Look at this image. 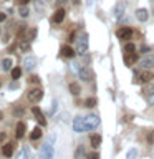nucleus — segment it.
Wrapping results in <instances>:
<instances>
[{"label": "nucleus", "instance_id": "1", "mask_svg": "<svg viewBox=\"0 0 154 159\" xmlns=\"http://www.w3.org/2000/svg\"><path fill=\"white\" fill-rule=\"evenodd\" d=\"M75 42H76V53L78 55H84L88 52V35L86 33L79 35Z\"/></svg>", "mask_w": 154, "mask_h": 159}, {"label": "nucleus", "instance_id": "23", "mask_svg": "<svg viewBox=\"0 0 154 159\" xmlns=\"http://www.w3.org/2000/svg\"><path fill=\"white\" fill-rule=\"evenodd\" d=\"M22 71H23V68H20V66L12 68V80H18L22 76Z\"/></svg>", "mask_w": 154, "mask_h": 159}, {"label": "nucleus", "instance_id": "3", "mask_svg": "<svg viewBox=\"0 0 154 159\" xmlns=\"http://www.w3.org/2000/svg\"><path fill=\"white\" fill-rule=\"evenodd\" d=\"M27 98H28L30 103H38L40 99L43 98V89L42 88H32L27 93Z\"/></svg>", "mask_w": 154, "mask_h": 159}, {"label": "nucleus", "instance_id": "7", "mask_svg": "<svg viewBox=\"0 0 154 159\" xmlns=\"http://www.w3.org/2000/svg\"><path fill=\"white\" fill-rule=\"evenodd\" d=\"M84 121H86L88 131H91V129H96V128L99 126V116H98V114H88V116L84 118Z\"/></svg>", "mask_w": 154, "mask_h": 159}, {"label": "nucleus", "instance_id": "25", "mask_svg": "<svg viewBox=\"0 0 154 159\" xmlns=\"http://www.w3.org/2000/svg\"><path fill=\"white\" fill-rule=\"evenodd\" d=\"M124 53H136V45L134 43H126L124 45Z\"/></svg>", "mask_w": 154, "mask_h": 159}, {"label": "nucleus", "instance_id": "19", "mask_svg": "<svg viewBox=\"0 0 154 159\" xmlns=\"http://www.w3.org/2000/svg\"><path fill=\"white\" fill-rule=\"evenodd\" d=\"M124 8H126V5H124L123 2H119L116 7H114V17H116V18H121V15L124 13Z\"/></svg>", "mask_w": 154, "mask_h": 159}, {"label": "nucleus", "instance_id": "27", "mask_svg": "<svg viewBox=\"0 0 154 159\" xmlns=\"http://www.w3.org/2000/svg\"><path fill=\"white\" fill-rule=\"evenodd\" d=\"M23 113H25L23 106H15V108H13V116L20 118V116H23Z\"/></svg>", "mask_w": 154, "mask_h": 159}, {"label": "nucleus", "instance_id": "15", "mask_svg": "<svg viewBox=\"0 0 154 159\" xmlns=\"http://www.w3.org/2000/svg\"><path fill=\"white\" fill-rule=\"evenodd\" d=\"M25 131H27V126H25V123H23V121L17 123V128H15V138H17V139H22L23 134H25Z\"/></svg>", "mask_w": 154, "mask_h": 159}, {"label": "nucleus", "instance_id": "34", "mask_svg": "<svg viewBox=\"0 0 154 159\" xmlns=\"http://www.w3.org/2000/svg\"><path fill=\"white\" fill-rule=\"evenodd\" d=\"M35 37H37V30L33 28L32 32L28 33V38H27V40H30V42H33V40H35Z\"/></svg>", "mask_w": 154, "mask_h": 159}, {"label": "nucleus", "instance_id": "18", "mask_svg": "<svg viewBox=\"0 0 154 159\" xmlns=\"http://www.w3.org/2000/svg\"><path fill=\"white\" fill-rule=\"evenodd\" d=\"M136 18L139 20V22H146V20L149 18V12L146 8H138L136 10Z\"/></svg>", "mask_w": 154, "mask_h": 159}, {"label": "nucleus", "instance_id": "38", "mask_svg": "<svg viewBox=\"0 0 154 159\" xmlns=\"http://www.w3.org/2000/svg\"><path fill=\"white\" fill-rule=\"evenodd\" d=\"M7 138V133H3V131H0V143L3 141V139Z\"/></svg>", "mask_w": 154, "mask_h": 159}, {"label": "nucleus", "instance_id": "24", "mask_svg": "<svg viewBox=\"0 0 154 159\" xmlns=\"http://www.w3.org/2000/svg\"><path fill=\"white\" fill-rule=\"evenodd\" d=\"M18 13H20V17L22 18H27L28 15H30V10L27 5H20V10H18Z\"/></svg>", "mask_w": 154, "mask_h": 159}, {"label": "nucleus", "instance_id": "12", "mask_svg": "<svg viewBox=\"0 0 154 159\" xmlns=\"http://www.w3.org/2000/svg\"><path fill=\"white\" fill-rule=\"evenodd\" d=\"M32 113H33V116L37 118V121H38L40 126H47V119H45L42 109H40L38 106H33V108H32Z\"/></svg>", "mask_w": 154, "mask_h": 159}, {"label": "nucleus", "instance_id": "6", "mask_svg": "<svg viewBox=\"0 0 154 159\" xmlns=\"http://www.w3.org/2000/svg\"><path fill=\"white\" fill-rule=\"evenodd\" d=\"M73 129H75L76 133H84V131H88L84 118H81V116H76V118H75V119H73Z\"/></svg>", "mask_w": 154, "mask_h": 159}, {"label": "nucleus", "instance_id": "42", "mask_svg": "<svg viewBox=\"0 0 154 159\" xmlns=\"http://www.w3.org/2000/svg\"><path fill=\"white\" fill-rule=\"evenodd\" d=\"M2 119H3V113L0 111V121H2Z\"/></svg>", "mask_w": 154, "mask_h": 159}, {"label": "nucleus", "instance_id": "43", "mask_svg": "<svg viewBox=\"0 0 154 159\" xmlns=\"http://www.w3.org/2000/svg\"><path fill=\"white\" fill-rule=\"evenodd\" d=\"M47 2H52V0H47Z\"/></svg>", "mask_w": 154, "mask_h": 159}, {"label": "nucleus", "instance_id": "4", "mask_svg": "<svg viewBox=\"0 0 154 159\" xmlns=\"http://www.w3.org/2000/svg\"><path fill=\"white\" fill-rule=\"evenodd\" d=\"M78 76H79V80H83V81H93L94 73L88 66H79L78 68Z\"/></svg>", "mask_w": 154, "mask_h": 159}, {"label": "nucleus", "instance_id": "44", "mask_svg": "<svg viewBox=\"0 0 154 159\" xmlns=\"http://www.w3.org/2000/svg\"><path fill=\"white\" fill-rule=\"evenodd\" d=\"M0 86H2V83H0Z\"/></svg>", "mask_w": 154, "mask_h": 159}, {"label": "nucleus", "instance_id": "37", "mask_svg": "<svg viewBox=\"0 0 154 159\" xmlns=\"http://www.w3.org/2000/svg\"><path fill=\"white\" fill-rule=\"evenodd\" d=\"M66 2H68V0H57V8H60L61 5H65Z\"/></svg>", "mask_w": 154, "mask_h": 159}, {"label": "nucleus", "instance_id": "33", "mask_svg": "<svg viewBox=\"0 0 154 159\" xmlns=\"http://www.w3.org/2000/svg\"><path fill=\"white\" fill-rule=\"evenodd\" d=\"M28 81H30V83H33V84H40V78H38V76H35V75H32V76L28 78Z\"/></svg>", "mask_w": 154, "mask_h": 159}, {"label": "nucleus", "instance_id": "9", "mask_svg": "<svg viewBox=\"0 0 154 159\" xmlns=\"http://www.w3.org/2000/svg\"><path fill=\"white\" fill-rule=\"evenodd\" d=\"M133 28H129V27H121V28H118V32H116V35H118V38H121V40H129L133 37Z\"/></svg>", "mask_w": 154, "mask_h": 159}, {"label": "nucleus", "instance_id": "17", "mask_svg": "<svg viewBox=\"0 0 154 159\" xmlns=\"http://www.w3.org/2000/svg\"><path fill=\"white\" fill-rule=\"evenodd\" d=\"M0 66H2L3 71H12V68H13V61H12V58H3L2 61H0Z\"/></svg>", "mask_w": 154, "mask_h": 159}, {"label": "nucleus", "instance_id": "21", "mask_svg": "<svg viewBox=\"0 0 154 159\" xmlns=\"http://www.w3.org/2000/svg\"><path fill=\"white\" fill-rule=\"evenodd\" d=\"M42 128L40 126H35L33 128V131H32V134H30V139H32V141H37V139H40L42 138Z\"/></svg>", "mask_w": 154, "mask_h": 159}, {"label": "nucleus", "instance_id": "11", "mask_svg": "<svg viewBox=\"0 0 154 159\" xmlns=\"http://www.w3.org/2000/svg\"><path fill=\"white\" fill-rule=\"evenodd\" d=\"M139 65H141L144 70H151V68H154V57H152V55H146V57L141 58Z\"/></svg>", "mask_w": 154, "mask_h": 159}, {"label": "nucleus", "instance_id": "40", "mask_svg": "<svg viewBox=\"0 0 154 159\" xmlns=\"http://www.w3.org/2000/svg\"><path fill=\"white\" fill-rule=\"evenodd\" d=\"M5 18H7V15H5V13H0V23L5 22Z\"/></svg>", "mask_w": 154, "mask_h": 159}, {"label": "nucleus", "instance_id": "35", "mask_svg": "<svg viewBox=\"0 0 154 159\" xmlns=\"http://www.w3.org/2000/svg\"><path fill=\"white\" fill-rule=\"evenodd\" d=\"M86 159H99V154L98 152H89V154H86Z\"/></svg>", "mask_w": 154, "mask_h": 159}, {"label": "nucleus", "instance_id": "20", "mask_svg": "<svg viewBox=\"0 0 154 159\" xmlns=\"http://www.w3.org/2000/svg\"><path fill=\"white\" fill-rule=\"evenodd\" d=\"M68 89H70V93H71L73 96H78V94L81 93V86H79L78 83H70Z\"/></svg>", "mask_w": 154, "mask_h": 159}, {"label": "nucleus", "instance_id": "30", "mask_svg": "<svg viewBox=\"0 0 154 159\" xmlns=\"http://www.w3.org/2000/svg\"><path fill=\"white\" fill-rule=\"evenodd\" d=\"M146 141H147L149 144H154V129H152V131H149V133H147V136H146Z\"/></svg>", "mask_w": 154, "mask_h": 159}, {"label": "nucleus", "instance_id": "10", "mask_svg": "<svg viewBox=\"0 0 154 159\" xmlns=\"http://www.w3.org/2000/svg\"><path fill=\"white\" fill-rule=\"evenodd\" d=\"M65 15H66V12H65V8H57L55 10V13L52 15V23H61L65 20Z\"/></svg>", "mask_w": 154, "mask_h": 159}, {"label": "nucleus", "instance_id": "32", "mask_svg": "<svg viewBox=\"0 0 154 159\" xmlns=\"http://www.w3.org/2000/svg\"><path fill=\"white\" fill-rule=\"evenodd\" d=\"M81 154H84V149H83V146H78L76 152H75V159H79V157H81Z\"/></svg>", "mask_w": 154, "mask_h": 159}, {"label": "nucleus", "instance_id": "31", "mask_svg": "<svg viewBox=\"0 0 154 159\" xmlns=\"http://www.w3.org/2000/svg\"><path fill=\"white\" fill-rule=\"evenodd\" d=\"M30 43H32L30 40H27V42H22V43H20V48H22L23 52H27V50H30Z\"/></svg>", "mask_w": 154, "mask_h": 159}, {"label": "nucleus", "instance_id": "28", "mask_svg": "<svg viewBox=\"0 0 154 159\" xmlns=\"http://www.w3.org/2000/svg\"><path fill=\"white\" fill-rule=\"evenodd\" d=\"M84 106H86V108H94V106H96V98L84 99Z\"/></svg>", "mask_w": 154, "mask_h": 159}, {"label": "nucleus", "instance_id": "39", "mask_svg": "<svg viewBox=\"0 0 154 159\" xmlns=\"http://www.w3.org/2000/svg\"><path fill=\"white\" fill-rule=\"evenodd\" d=\"M28 2H30V0H17V3H18V5H27Z\"/></svg>", "mask_w": 154, "mask_h": 159}, {"label": "nucleus", "instance_id": "16", "mask_svg": "<svg viewBox=\"0 0 154 159\" xmlns=\"http://www.w3.org/2000/svg\"><path fill=\"white\" fill-rule=\"evenodd\" d=\"M136 61H138V53H126L124 55V63H126L128 66H133Z\"/></svg>", "mask_w": 154, "mask_h": 159}, {"label": "nucleus", "instance_id": "5", "mask_svg": "<svg viewBox=\"0 0 154 159\" xmlns=\"http://www.w3.org/2000/svg\"><path fill=\"white\" fill-rule=\"evenodd\" d=\"M40 156H42V159H53L55 151H53L52 143H45V144H43V146H42V151H40Z\"/></svg>", "mask_w": 154, "mask_h": 159}, {"label": "nucleus", "instance_id": "22", "mask_svg": "<svg viewBox=\"0 0 154 159\" xmlns=\"http://www.w3.org/2000/svg\"><path fill=\"white\" fill-rule=\"evenodd\" d=\"M91 146L94 149L101 146V136H99V134H93V136H91Z\"/></svg>", "mask_w": 154, "mask_h": 159}, {"label": "nucleus", "instance_id": "8", "mask_svg": "<svg viewBox=\"0 0 154 159\" xmlns=\"http://www.w3.org/2000/svg\"><path fill=\"white\" fill-rule=\"evenodd\" d=\"M22 66H23L25 71H32V70L37 66V58H35V57H25Z\"/></svg>", "mask_w": 154, "mask_h": 159}, {"label": "nucleus", "instance_id": "13", "mask_svg": "<svg viewBox=\"0 0 154 159\" xmlns=\"http://www.w3.org/2000/svg\"><path fill=\"white\" fill-rule=\"evenodd\" d=\"M15 151V143H5L2 146V154L5 157H12Z\"/></svg>", "mask_w": 154, "mask_h": 159}, {"label": "nucleus", "instance_id": "36", "mask_svg": "<svg viewBox=\"0 0 154 159\" xmlns=\"http://www.w3.org/2000/svg\"><path fill=\"white\" fill-rule=\"evenodd\" d=\"M147 99H149V104H154V89H152V93H149Z\"/></svg>", "mask_w": 154, "mask_h": 159}, {"label": "nucleus", "instance_id": "26", "mask_svg": "<svg viewBox=\"0 0 154 159\" xmlns=\"http://www.w3.org/2000/svg\"><path fill=\"white\" fill-rule=\"evenodd\" d=\"M28 148H22V151L18 152V156H17V159H28Z\"/></svg>", "mask_w": 154, "mask_h": 159}, {"label": "nucleus", "instance_id": "2", "mask_svg": "<svg viewBox=\"0 0 154 159\" xmlns=\"http://www.w3.org/2000/svg\"><path fill=\"white\" fill-rule=\"evenodd\" d=\"M152 80V75L149 73V70H144V71H139L134 75V80L133 83L134 84H143V83H149Z\"/></svg>", "mask_w": 154, "mask_h": 159}, {"label": "nucleus", "instance_id": "29", "mask_svg": "<svg viewBox=\"0 0 154 159\" xmlns=\"http://www.w3.org/2000/svg\"><path fill=\"white\" fill-rule=\"evenodd\" d=\"M138 157V149H129L126 159H136Z\"/></svg>", "mask_w": 154, "mask_h": 159}, {"label": "nucleus", "instance_id": "14", "mask_svg": "<svg viewBox=\"0 0 154 159\" xmlns=\"http://www.w3.org/2000/svg\"><path fill=\"white\" fill-rule=\"evenodd\" d=\"M60 53H61V57H65V58H73L75 55H76V50H73L70 45H63L61 50H60Z\"/></svg>", "mask_w": 154, "mask_h": 159}, {"label": "nucleus", "instance_id": "41", "mask_svg": "<svg viewBox=\"0 0 154 159\" xmlns=\"http://www.w3.org/2000/svg\"><path fill=\"white\" fill-rule=\"evenodd\" d=\"M10 88H12V89H15V88H18V84H17V81H13L12 84H10Z\"/></svg>", "mask_w": 154, "mask_h": 159}]
</instances>
